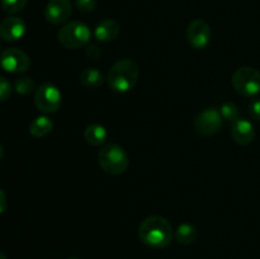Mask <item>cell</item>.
Listing matches in <instances>:
<instances>
[{
    "instance_id": "28",
    "label": "cell",
    "mask_w": 260,
    "mask_h": 259,
    "mask_svg": "<svg viewBox=\"0 0 260 259\" xmlns=\"http://www.w3.org/2000/svg\"><path fill=\"white\" fill-rule=\"evenodd\" d=\"M70 259H76V258H70Z\"/></svg>"
},
{
    "instance_id": "15",
    "label": "cell",
    "mask_w": 260,
    "mask_h": 259,
    "mask_svg": "<svg viewBox=\"0 0 260 259\" xmlns=\"http://www.w3.org/2000/svg\"><path fill=\"white\" fill-rule=\"evenodd\" d=\"M53 123L48 117L46 116H40L37 118L33 119L29 124V134L32 135L36 139H41V137H45L52 131Z\"/></svg>"
},
{
    "instance_id": "18",
    "label": "cell",
    "mask_w": 260,
    "mask_h": 259,
    "mask_svg": "<svg viewBox=\"0 0 260 259\" xmlns=\"http://www.w3.org/2000/svg\"><path fill=\"white\" fill-rule=\"evenodd\" d=\"M33 89H35V81H33L32 78L23 76V78H19L15 80L14 90L19 95H27V94L32 93Z\"/></svg>"
},
{
    "instance_id": "19",
    "label": "cell",
    "mask_w": 260,
    "mask_h": 259,
    "mask_svg": "<svg viewBox=\"0 0 260 259\" xmlns=\"http://www.w3.org/2000/svg\"><path fill=\"white\" fill-rule=\"evenodd\" d=\"M220 113L222 116L223 119L231 122L233 123L234 121L239 118V114H240V111H239L238 106L235 103H231V102H226L221 106Z\"/></svg>"
},
{
    "instance_id": "9",
    "label": "cell",
    "mask_w": 260,
    "mask_h": 259,
    "mask_svg": "<svg viewBox=\"0 0 260 259\" xmlns=\"http://www.w3.org/2000/svg\"><path fill=\"white\" fill-rule=\"evenodd\" d=\"M211 28L203 19H194L189 23L187 29L188 42L196 50H203L211 42Z\"/></svg>"
},
{
    "instance_id": "6",
    "label": "cell",
    "mask_w": 260,
    "mask_h": 259,
    "mask_svg": "<svg viewBox=\"0 0 260 259\" xmlns=\"http://www.w3.org/2000/svg\"><path fill=\"white\" fill-rule=\"evenodd\" d=\"M36 107L43 113H56L61 107V91L51 83H43L36 91Z\"/></svg>"
},
{
    "instance_id": "20",
    "label": "cell",
    "mask_w": 260,
    "mask_h": 259,
    "mask_svg": "<svg viewBox=\"0 0 260 259\" xmlns=\"http://www.w3.org/2000/svg\"><path fill=\"white\" fill-rule=\"evenodd\" d=\"M28 0H0L3 10L8 14H17L22 12L27 5Z\"/></svg>"
},
{
    "instance_id": "5",
    "label": "cell",
    "mask_w": 260,
    "mask_h": 259,
    "mask_svg": "<svg viewBox=\"0 0 260 259\" xmlns=\"http://www.w3.org/2000/svg\"><path fill=\"white\" fill-rule=\"evenodd\" d=\"M234 89L244 96H255L260 93V71L251 66H243L231 79Z\"/></svg>"
},
{
    "instance_id": "10",
    "label": "cell",
    "mask_w": 260,
    "mask_h": 259,
    "mask_svg": "<svg viewBox=\"0 0 260 259\" xmlns=\"http://www.w3.org/2000/svg\"><path fill=\"white\" fill-rule=\"evenodd\" d=\"M73 13L70 0H50L46 5L45 18L50 24L58 25L65 23Z\"/></svg>"
},
{
    "instance_id": "25",
    "label": "cell",
    "mask_w": 260,
    "mask_h": 259,
    "mask_svg": "<svg viewBox=\"0 0 260 259\" xmlns=\"http://www.w3.org/2000/svg\"><path fill=\"white\" fill-rule=\"evenodd\" d=\"M7 210V196H5L4 190L0 189V215Z\"/></svg>"
},
{
    "instance_id": "3",
    "label": "cell",
    "mask_w": 260,
    "mask_h": 259,
    "mask_svg": "<svg viewBox=\"0 0 260 259\" xmlns=\"http://www.w3.org/2000/svg\"><path fill=\"white\" fill-rule=\"evenodd\" d=\"M98 161L102 169L111 175H119L128 168V155L123 147L116 144H108L101 149Z\"/></svg>"
},
{
    "instance_id": "13",
    "label": "cell",
    "mask_w": 260,
    "mask_h": 259,
    "mask_svg": "<svg viewBox=\"0 0 260 259\" xmlns=\"http://www.w3.org/2000/svg\"><path fill=\"white\" fill-rule=\"evenodd\" d=\"M119 35V24L114 19H104L95 27L94 36L99 42L108 43L116 40Z\"/></svg>"
},
{
    "instance_id": "16",
    "label": "cell",
    "mask_w": 260,
    "mask_h": 259,
    "mask_svg": "<svg viewBox=\"0 0 260 259\" xmlns=\"http://www.w3.org/2000/svg\"><path fill=\"white\" fill-rule=\"evenodd\" d=\"M104 76L98 69L88 68L84 69L80 74V83L88 89H96L103 84Z\"/></svg>"
},
{
    "instance_id": "1",
    "label": "cell",
    "mask_w": 260,
    "mask_h": 259,
    "mask_svg": "<svg viewBox=\"0 0 260 259\" xmlns=\"http://www.w3.org/2000/svg\"><path fill=\"white\" fill-rule=\"evenodd\" d=\"M173 236L174 233L172 223L161 216H150L140 223V240L150 248H167L172 243Z\"/></svg>"
},
{
    "instance_id": "17",
    "label": "cell",
    "mask_w": 260,
    "mask_h": 259,
    "mask_svg": "<svg viewBox=\"0 0 260 259\" xmlns=\"http://www.w3.org/2000/svg\"><path fill=\"white\" fill-rule=\"evenodd\" d=\"M198 231L192 223H182V225L178 226L177 231H175V238L179 241L180 244H184V245H189L193 244L197 240Z\"/></svg>"
},
{
    "instance_id": "8",
    "label": "cell",
    "mask_w": 260,
    "mask_h": 259,
    "mask_svg": "<svg viewBox=\"0 0 260 259\" xmlns=\"http://www.w3.org/2000/svg\"><path fill=\"white\" fill-rule=\"evenodd\" d=\"M222 126V116L216 108H207L201 112L194 121V128L202 136L217 134Z\"/></svg>"
},
{
    "instance_id": "26",
    "label": "cell",
    "mask_w": 260,
    "mask_h": 259,
    "mask_svg": "<svg viewBox=\"0 0 260 259\" xmlns=\"http://www.w3.org/2000/svg\"><path fill=\"white\" fill-rule=\"evenodd\" d=\"M3 155H4V150H3V147H2V145H0V160H2V157H3Z\"/></svg>"
},
{
    "instance_id": "24",
    "label": "cell",
    "mask_w": 260,
    "mask_h": 259,
    "mask_svg": "<svg viewBox=\"0 0 260 259\" xmlns=\"http://www.w3.org/2000/svg\"><path fill=\"white\" fill-rule=\"evenodd\" d=\"M249 114L255 121H260V101H253L249 106Z\"/></svg>"
},
{
    "instance_id": "2",
    "label": "cell",
    "mask_w": 260,
    "mask_h": 259,
    "mask_svg": "<svg viewBox=\"0 0 260 259\" xmlns=\"http://www.w3.org/2000/svg\"><path fill=\"white\" fill-rule=\"evenodd\" d=\"M140 69L137 63L131 58H123V60L117 61L109 69L107 81L112 90L117 93H127L139 81Z\"/></svg>"
},
{
    "instance_id": "21",
    "label": "cell",
    "mask_w": 260,
    "mask_h": 259,
    "mask_svg": "<svg viewBox=\"0 0 260 259\" xmlns=\"http://www.w3.org/2000/svg\"><path fill=\"white\" fill-rule=\"evenodd\" d=\"M10 94H12V85L4 76H0V102L8 101Z\"/></svg>"
},
{
    "instance_id": "27",
    "label": "cell",
    "mask_w": 260,
    "mask_h": 259,
    "mask_svg": "<svg viewBox=\"0 0 260 259\" xmlns=\"http://www.w3.org/2000/svg\"><path fill=\"white\" fill-rule=\"evenodd\" d=\"M0 259H7V255L3 251H0Z\"/></svg>"
},
{
    "instance_id": "14",
    "label": "cell",
    "mask_w": 260,
    "mask_h": 259,
    "mask_svg": "<svg viewBox=\"0 0 260 259\" xmlns=\"http://www.w3.org/2000/svg\"><path fill=\"white\" fill-rule=\"evenodd\" d=\"M84 139L91 146H101L108 139V132L103 124L91 123L84 131Z\"/></svg>"
},
{
    "instance_id": "4",
    "label": "cell",
    "mask_w": 260,
    "mask_h": 259,
    "mask_svg": "<svg viewBox=\"0 0 260 259\" xmlns=\"http://www.w3.org/2000/svg\"><path fill=\"white\" fill-rule=\"evenodd\" d=\"M91 32L88 25L79 20L68 23L58 32V41L68 50H78L90 41Z\"/></svg>"
},
{
    "instance_id": "23",
    "label": "cell",
    "mask_w": 260,
    "mask_h": 259,
    "mask_svg": "<svg viewBox=\"0 0 260 259\" xmlns=\"http://www.w3.org/2000/svg\"><path fill=\"white\" fill-rule=\"evenodd\" d=\"M85 53L89 58H91V60H98V58L102 56V50L99 46L94 45V43H90V45H86Z\"/></svg>"
},
{
    "instance_id": "7",
    "label": "cell",
    "mask_w": 260,
    "mask_h": 259,
    "mask_svg": "<svg viewBox=\"0 0 260 259\" xmlns=\"http://www.w3.org/2000/svg\"><path fill=\"white\" fill-rule=\"evenodd\" d=\"M0 66L12 74H23L29 69L30 58L24 51L17 47L5 48L0 55Z\"/></svg>"
},
{
    "instance_id": "12",
    "label": "cell",
    "mask_w": 260,
    "mask_h": 259,
    "mask_svg": "<svg viewBox=\"0 0 260 259\" xmlns=\"http://www.w3.org/2000/svg\"><path fill=\"white\" fill-rule=\"evenodd\" d=\"M231 137L241 146L251 144L255 139V130L249 119L238 118L231 123Z\"/></svg>"
},
{
    "instance_id": "22",
    "label": "cell",
    "mask_w": 260,
    "mask_h": 259,
    "mask_svg": "<svg viewBox=\"0 0 260 259\" xmlns=\"http://www.w3.org/2000/svg\"><path fill=\"white\" fill-rule=\"evenodd\" d=\"M75 5L80 12L90 13L96 8V0H75Z\"/></svg>"
},
{
    "instance_id": "11",
    "label": "cell",
    "mask_w": 260,
    "mask_h": 259,
    "mask_svg": "<svg viewBox=\"0 0 260 259\" xmlns=\"http://www.w3.org/2000/svg\"><path fill=\"white\" fill-rule=\"evenodd\" d=\"M25 23L19 17H8L0 22V37L8 42L20 40L25 33Z\"/></svg>"
}]
</instances>
